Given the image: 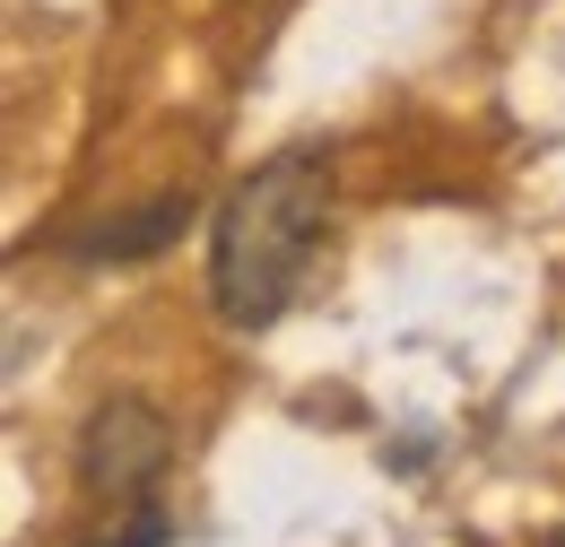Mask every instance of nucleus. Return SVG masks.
Masks as SVG:
<instances>
[{
	"instance_id": "nucleus-3",
	"label": "nucleus",
	"mask_w": 565,
	"mask_h": 547,
	"mask_svg": "<svg viewBox=\"0 0 565 547\" xmlns=\"http://www.w3.org/2000/svg\"><path fill=\"white\" fill-rule=\"evenodd\" d=\"M201 208H192V192H166V201L131 208V217H105V226H87L71 253L78 261H148V253H166L183 226H192Z\"/></svg>"
},
{
	"instance_id": "nucleus-5",
	"label": "nucleus",
	"mask_w": 565,
	"mask_h": 547,
	"mask_svg": "<svg viewBox=\"0 0 565 547\" xmlns=\"http://www.w3.org/2000/svg\"><path fill=\"white\" fill-rule=\"evenodd\" d=\"M548 547H565V530H548Z\"/></svg>"
},
{
	"instance_id": "nucleus-1",
	"label": "nucleus",
	"mask_w": 565,
	"mask_h": 547,
	"mask_svg": "<svg viewBox=\"0 0 565 547\" xmlns=\"http://www.w3.org/2000/svg\"><path fill=\"white\" fill-rule=\"evenodd\" d=\"M322 226H331V148L262 157L210 217V313L244 340L270 331L305 287Z\"/></svg>"
},
{
	"instance_id": "nucleus-2",
	"label": "nucleus",
	"mask_w": 565,
	"mask_h": 547,
	"mask_svg": "<svg viewBox=\"0 0 565 547\" xmlns=\"http://www.w3.org/2000/svg\"><path fill=\"white\" fill-rule=\"evenodd\" d=\"M166 461H174V426L140 392L96 400L87 426H78V479L96 486V495H140V486L166 479Z\"/></svg>"
},
{
	"instance_id": "nucleus-4",
	"label": "nucleus",
	"mask_w": 565,
	"mask_h": 547,
	"mask_svg": "<svg viewBox=\"0 0 565 547\" xmlns=\"http://www.w3.org/2000/svg\"><path fill=\"white\" fill-rule=\"evenodd\" d=\"M105 547H174V522H166L157 504H140V522H131L122 539H105Z\"/></svg>"
}]
</instances>
